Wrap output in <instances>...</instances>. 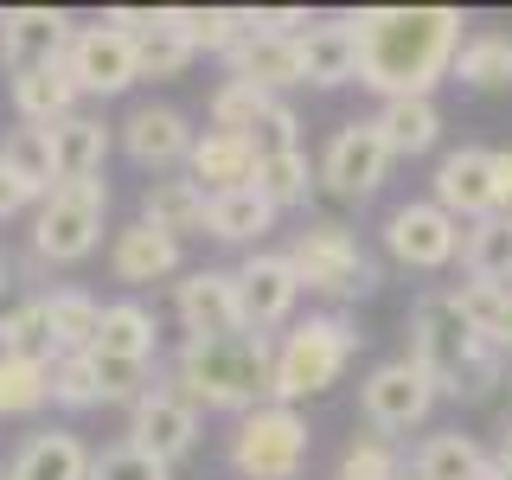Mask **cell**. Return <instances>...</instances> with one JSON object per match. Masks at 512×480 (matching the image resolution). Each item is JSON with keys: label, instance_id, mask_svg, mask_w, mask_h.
Segmentation results:
<instances>
[{"label": "cell", "instance_id": "7dc6e473", "mask_svg": "<svg viewBox=\"0 0 512 480\" xmlns=\"http://www.w3.org/2000/svg\"><path fill=\"white\" fill-rule=\"evenodd\" d=\"M20 205H32V199H26V192L7 180V173H0V218H13V212H20Z\"/></svg>", "mask_w": 512, "mask_h": 480}, {"label": "cell", "instance_id": "83f0119b", "mask_svg": "<svg viewBox=\"0 0 512 480\" xmlns=\"http://www.w3.org/2000/svg\"><path fill=\"white\" fill-rule=\"evenodd\" d=\"M52 160H58V186L64 180H103L109 160V128L96 116H64L52 128Z\"/></svg>", "mask_w": 512, "mask_h": 480}, {"label": "cell", "instance_id": "f6af8a7d", "mask_svg": "<svg viewBox=\"0 0 512 480\" xmlns=\"http://www.w3.org/2000/svg\"><path fill=\"white\" fill-rule=\"evenodd\" d=\"M295 128H301V122H295V109H288L282 96H276V109H269V116L250 128V148H256V160H263V154H295Z\"/></svg>", "mask_w": 512, "mask_h": 480}, {"label": "cell", "instance_id": "f907efd6", "mask_svg": "<svg viewBox=\"0 0 512 480\" xmlns=\"http://www.w3.org/2000/svg\"><path fill=\"white\" fill-rule=\"evenodd\" d=\"M506 448H512V410H506Z\"/></svg>", "mask_w": 512, "mask_h": 480}, {"label": "cell", "instance_id": "1f68e13d", "mask_svg": "<svg viewBox=\"0 0 512 480\" xmlns=\"http://www.w3.org/2000/svg\"><path fill=\"white\" fill-rule=\"evenodd\" d=\"M269 224H276V205H269L256 186L212 192V205H205V231L224 237V244H250V237H263V231H269Z\"/></svg>", "mask_w": 512, "mask_h": 480}, {"label": "cell", "instance_id": "9a60e30c", "mask_svg": "<svg viewBox=\"0 0 512 480\" xmlns=\"http://www.w3.org/2000/svg\"><path fill=\"white\" fill-rule=\"evenodd\" d=\"M301 301V282L288 269V256L276 250H256L244 269H237V308H244V333H269L295 314Z\"/></svg>", "mask_w": 512, "mask_h": 480}, {"label": "cell", "instance_id": "d590c367", "mask_svg": "<svg viewBox=\"0 0 512 480\" xmlns=\"http://www.w3.org/2000/svg\"><path fill=\"white\" fill-rule=\"evenodd\" d=\"M448 77H461V84H474V90H506L512 84V39H506V32L461 39L455 71H448Z\"/></svg>", "mask_w": 512, "mask_h": 480}, {"label": "cell", "instance_id": "b9f144b4", "mask_svg": "<svg viewBox=\"0 0 512 480\" xmlns=\"http://www.w3.org/2000/svg\"><path fill=\"white\" fill-rule=\"evenodd\" d=\"M52 404H64V410H96L103 404L96 372H90V352H71V359L52 365Z\"/></svg>", "mask_w": 512, "mask_h": 480}, {"label": "cell", "instance_id": "c3c4849f", "mask_svg": "<svg viewBox=\"0 0 512 480\" xmlns=\"http://www.w3.org/2000/svg\"><path fill=\"white\" fill-rule=\"evenodd\" d=\"M493 167H500V212L512 218V154H493Z\"/></svg>", "mask_w": 512, "mask_h": 480}, {"label": "cell", "instance_id": "d6986e66", "mask_svg": "<svg viewBox=\"0 0 512 480\" xmlns=\"http://www.w3.org/2000/svg\"><path fill=\"white\" fill-rule=\"evenodd\" d=\"M192 180L205 186V199L212 192H237L256 180V148L250 135H218V128H205V135H192V154H186Z\"/></svg>", "mask_w": 512, "mask_h": 480}, {"label": "cell", "instance_id": "836d02e7", "mask_svg": "<svg viewBox=\"0 0 512 480\" xmlns=\"http://www.w3.org/2000/svg\"><path fill=\"white\" fill-rule=\"evenodd\" d=\"M455 308L468 314V327L487 340L493 352H512V288H487V282H461L455 288Z\"/></svg>", "mask_w": 512, "mask_h": 480}, {"label": "cell", "instance_id": "44dd1931", "mask_svg": "<svg viewBox=\"0 0 512 480\" xmlns=\"http://www.w3.org/2000/svg\"><path fill=\"white\" fill-rule=\"evenodd\" d=\"M231 77H244V84L256 90H288V84H301V45L295 39H282V32H263L256 26L244 45L231 52Z\"/></svg>", "mask_w": 512, "mask_h": 480}, {"label": "cell", "instance_id": "816d5d0a", "mask_svg": "<svg viewBox=\"0 0 512 480\" xmlns=\"http://www.w3.org/2000/svg\"><path fill=\"white\" fill-rule=\"evenodd\" d=\"M0 480H13V474H7V468H0Z\"/></svg>", "mask_w": 512, "mask_h": 480}, {"label": "cell", "instance_id": "7c38bea8", "mask_svg": "<svg viewBox=\"0 0 512 480\" xmlns=\"http://www.w3.org/2000/svg\"><path fill=\"white\" fill-rule=\"evenodd\" d=\"M71 20L58 7H7L0 13V64L13 77L20 71H39V64H64L71 52Z\"/></svg>", "mask_w": 512, "mask_h": 480}, {"label": "cell", "instance_id": "e0dca14e", "mask_svg": "<svg viewBox=\"0 0 512 480\" xmlns=\"http://www.w3.org/2000/svg\"><path fill=\"white\" fill-rule=\"evenodd\" d=\"M295 45H301V84H320V90L359 84V32H352V13L346 20H308V32Z\"/></svg>", "mask_w": 512, "mask_h": 480}, {"label": "cell", "instance_id": "7bdbcfd3", "mask_svg": "<svg viewBox=\"0 0 512 480\" xmlns=\"http://www.w3.org/2000/svg\"><path fill=\"white\" fill-rule=\"evenodd\" d=\"M0 352H20V359H45V365H58V346H52V327H45V308H39V301H26L20 320L0 333Z\"/></svg>", "mask_w": 512, "mask_h": 480}, {"label": "cell", "instance_id": "f546056e", "mask_svg": "<svg viewBox=\"0 0 512 480\" xmlns=\"http://www.w3.org/2000/svg\"><path fill=\"white\" fill-rule=\"evenodd\" d=\"M154 346H160L154 314L141 308V301H116V308H103V333H96L90 352H103V359H128V365H154Z\"/></svg>", "mask_w": 512, "mask_h": 480}, {"label": "cell", "instance_id": "603a6c76", "mask_svg": "<svg viewBox=\"0 0 512 480\" xmlns=\"http://www.w3.org/2000/svg\"><path fill=\"white\" fill-rule=\"evenodd\" d=\"M7 474L13 480H90V448L71 429H39V436L20 442Z\"/></svg>", "mask_w": 512, "mask_h": 480}, {"label": "cell", "instance_id": "7402d4cb", "mask_svg": "<svg viewBox=\"0 0 512 480\" xmlns=\"http://www.w3.org/2000/svg\"><path fill=\"white\" fill-rule=\"evenodd\" d=\"M167 26L192 45V58L199 52L231 58L237 45L256 32V13H244V7H167Z\"/></svg>", "mask_w": 512, "mask_h": 480}, {"label": "cell", "instance_id": "f5cc1de1", "mask_svg": "<svg viewBox=\"0 0 512 480\" xmlns=\"http://www.w3.org/2000/svg\"><path fill=\"white\" fill-rule=\"evenodd\" d=\"M410 480H416V474H410Z\"/></svg>", "mask_w": 512, "mask_h": 480}, {"label": "cell", "instance_id": "4316f807", "mask_svg": "<svg viewBox=\"0 0 512 480\" xmlns=\"http://www.w3.org/2000/svg\"><path fill=\"white\" fill-rule=\"evenodd\" d=\"M461 269L468 282H487V288H512V218L493 212L461 231Z\"/></svg>", "mask_w": 512, "mask_h": 480}, {"label": "cell", "instance_id": "8fae6325", "mask_svg": "<svg viewBox=\"0 0 512 480\" xmlns=\"http://www.w3.org/2000/svg\"><path fill=\"white\" fill-rule=\"evenodd\" d=\"M128 442L135 448H148L154 461H180L199 448V410L186 404L180 391H167V384H154V391H141L135 397V416H128Z\"/></svg>", "mask_w": 512, "mask_h": 480}, {"label": "cell", "instance_id": "d4e9b609", "mask_svg": "<svg viewBox=\"0 0 512 480\" xmlns=\"http://www.w3.org/2000/svg\"><path fill=\"white\" fill-rule=\"evenodd\" d=\"M13 109L20 122L32 128H58L64 116H77V84L64 64H39V71H20L13 77Z\"/></svg>", "mask_w": 512, "mask_h": 480}, {"label": "cell", "instance_id": "ffe728a7", "mask_svg": "<svg viewBox=\"0 0 512 480\" xmlns=\"http://www.w3.org/2000/svg\"><path fill=\"white\" fill-rule=\"evenodd\" d=\"M109 269H116V282H160L180 269V244H173L167 231H154V224H122L116 244H109Z\"/></svg>", "mask_w": 512, "mask_h": 480}, {"label": "cell", "instance_id": "30bf717a", "mask_svg": "<svg viewBox=\"0 0 512 480\" xmlns=\"http://www.w3.org/2000/svg\"><path fill=\"white\" fill-rule=\"evenodd\" d=\"M384 244H391V256L410 263V269H448L461 256V224L448 218L436 199H410V205L391 212V224H384Z\"/></svg>", "mask_w": 512, "mask_h": 480}, {"label": "cell", "instance_id": "e575fe53", "mask_svg": "<svg viewBox=\"0 0 512 480\" xmlns=\"http://www.w3.org/2000/svg\"><path fill=\"white\" fill-rule=\"evenodd\" d=\"M52 404V365L0 352V416H32Z\"/></svg>", "mask_w": 512, "mask_h": 480}, {"label": "cell", "instance_id": "6da1fadb", "mask_svg": "<svg viewBox=\"0 0 512 480\" xmlns=\"http://www.w3.org/2000/svg\"><path fill=\"white\" fill-rule=\"evenodd\" d=\"M461 26L468 20L455 7H365V13H352V32H359V84H372L384 103L429 96L455 71Z\"/></svg>", "mask_w": 512, "mask_h": 480}, {"label": "cell", "instance_id": "d6a6232c", "mask_svg": "<svg viewBox=\"0 0 512 480\" xmlns=\"http://www.w3.org/2000/svg\"><path fill=\"white\" fill-rule=\"evenodd\" d=\"M416 480H493V461L461 429H442L416 448Z\"/></svg>", "mask_w": 512, "mask_h": 480}, {"label": "cell", "instance_id": "8992f818", "mask_svg": "<svg viewBox=\"0 0 512 480\" xmlns=\"http://www.w3.org/2000/svg\"><path fill=\"white\" fill-rule=\"evenodd\" d=\"M288 269H295L301 288H320V295L333 301H359L378 288V263L365 256V244L346 231V224H308V231L295 237V250H288Z\"/></svg>", "mask_w": 512, "mask_h": 480}, {"label": "cell", "instance_id": "ee69618b", "mask_svg": "<svg viewBox=\"0 0 512 480\" xmlns=\"http://www.w3.org/2000/svg\"><path fill=\"white\" fill-rule=\"evenodd\" d=\"M90 372H96V391H103V404H135L141 391H148V365H128V359H103V352H90Z\"/></svg>", "mask_w": 512, "mask_h": 480}, {"label": "cell", "instance_id": "8d00e7d4", "mask_svg": "<svg viewBox=\"0 0 512 480\" xmlns=\"http://www.w3.org/2000/svg\"><path fill=\"white\" fill-rule=\"evenodd\" d=\"M269 109H276V96H269V90L244 84V77H224L218 96H212V128H218V135H250Z\"/></svg>", "mask_w": 512, "mask_h": 480}, {"label": "cell", "instance_id": "ab89813d", "mask_svg": "<svg viewBox=\"0 0 512 480\" xmlns=\"http://www.w3.org/2000/svg\"><path fill=\"white\" fill-rule=\"evenodd\" d=\"M90 480H173V468L154 461L148 448H135V442H116V448H103V455H90Z\"/></svg>", "mask_w": 512, "mask_h": 480}, {"label": "cell", "instance_id": "3957f363", "mask_svg": "<svg viewBox=\"0 0 512 480\" xmlns=\"http://www.w3.org/2000/svg\"><path fill=\"white\" fill-rule=\"evenodd\" d=\"M269 372H276V346L269 333H231V340H186L173 384L192 410H256L269 397Z\"/></svg>", "mask_w": 512, "mask_h": 480}, {"label": "cell", "instance_id": "52a82bcc", "mask_svg": "<svg viewBox=\"0 0 512 480\" xmlns=\"http://www.w3.org/2000/svg\"><path fill=\"white\" fill-rule=\"evenodd\" d=\"M308 423L288 404H256L231 436V468L244 480H301L308 468Z\"/></svg>", "mask_w": 512, "mask_h": 480}, {"label": "cell", "instance_id": "9c48e42d", "mask_svg": "<svg viewBox=\"0 0 512 480\" xmlns=\"http://www.w3.org/2000/svg\"><path fill=\"white\" fill-rule=\"evenodd\" d=\"M359 404H365V423H372L378 436H404V429H416L436 410V384L416 372L410 359H391L359 384Z\"/></svg>", "mask_w": 512, "mask_h": 480}, {"label": "cell", "instance_id": "ba28073f", "mask_svg": "<svg viewBox=\"0 0 512 480\" xmlns=\"http://www.w3.org/2000/svg\"><path fill=\"white\" fill-rule=\"evenodd\" d=\"M64 71H71L77 96H122L141 77L135 64V39L116 26H77L71 52H64Z\"/></svg>", "mask_w": 512, "mask_h": 480}, {"label": "cell", "instance_id": "ac0fdd59", "mask_svg": "<svg viewBox=\"0 0 512 480\" xmlns=\"http://www.w3.org/2000/svg\"><path fill=\"white\" fill-rule=\"evenodd\" d=\"M122 148L135 167H154V173H167V167H180V160L192 154V128L180 109H167V103H148V109H135V116L122 122Z\"/></svg>", "mask_w": 512, "mask_h": 480}, {"label": "cell", "instance_id": "5b68a950", "mask_svg": "<svg viewBox=\"0 0 512 480\" xmlns=\"http://www.w3.org/2000/svg\"><path fill=\"white\" fill-rule=\"evenodd\" d=\"M103 212H109V186L103 180H64L39 199L32 218V256L39 263H84L103 244Z\"/></svg>", "mask_w": 512, "mask_h": 480}, {"label": "cell", "instance_id": "484cf974", "mask_svg": "<svg viewBox=\"0 0 512 480\" xmlns=\"http://www.w3.org/2000/svg\"><path fill=\"white\" fill-rule=\"evenodd\" d=\"M39 308H45V327H52L58 359L90 352L96 333H103V301L84 295V288H52V295H39Z\"/></svg>", "mask_w": 512, "mask_h": 480}, {"label": "cell", "instance_id": "cb8c5ba5", "mask_svg": "<svg viewBox=\"0 0 512 480\" xmlns=\"http://www.w3.org/2000/svg\"><path fill=\"white\" fill-rule=\"evenodd\" d=\"M0 173L26 192V199H45L58 186V160H52V128L20 122L7 141H0Z\"/></svg>", "mask_w": 512, "mask_h": 480}, {"label": "cell", "instance_id": "4fadbf2b", "mask_svg": "<svg viewBox=\"0 0 512 480\" xmlns=\"http://www.w3.org/2000/svg\"><path fill=\"white\" fill-rule=\"evenodd\" d=\"M186 340H231L244 333V308H237V269H192L173 295Z\"/></svg>", "mask_w": 512, "mask_h": 480}, {"label": "cell", "instance_id": "f1b7e54d", "mask_svg": "<svg viewBox=\"0 0 512 480\" xmlns=\"http://www.w3.org/2000/svg\"><path fill=\"white\" fill-rule=\"evenodd\" d=\"M205 186L199 180H154L148 199H141V224H154V231H167L173 244L192 231H205Z\"/></svg>", "mask_w": 512, "mask_h": 480}, {"label": "cell", "instance_id": "74e56055", "mask_svg": "<svg viewBox=\"0 0 512 480\" xmlns=\"http://www.w3.org/2000/svg\"><path fill=\"white\" fill-rule=\"evenodd\" d=\"M256 192H263V199L269 205H276V212H282V205H301V199H308V192H314V173H308V154H263V160H256V180H250Z\"/></svg>", "mask_w": 512, "mask_h": 480}, {"label": "cell", "instance_id": "681fc988", "mask_svg": "<svg viewBox=\"0 0 512 480\" xmlns=\"http://www.w3.org/2000/svg\"><path fill=\"white\" fill-rule=\"evenodd\" d=\"M493 480H512V448H500V455H493Z\"/></svg>", "mask_w": 512, "mask_h": 480}, {"label": "cell", "instance_id": "2e32d148", "mask_svg": "<svg viewBox=\"0 0 512 480\" xmlns=\"http://www.w3.org/2000/svg\"><path fill=\"white\" fill-rule=\"evenodd\" d=\"M384 167H391V148H384L378 122H346L340 135L327 141V160H320V173H327V186L340 192V199H372Z\"/></svg>", "mask_w": 512, "mask_h": 480}, {"label": "cell", "instance_id": "5bb4252c", "mask_svg": "<svg viewBox=\"0 0 512 480\" xmlns=\"http://www.w3.org/2000/svg\"><path fill=\"white\" fill-rule=\"evenodd\" d=\"M436 205L448 218H468V224H480V218H493L500 212V167H493V154L487 148H455L436 167Z\"/></svg>", "mask_w": 512, "mask_h": 480}, {"label": "cell", "instance_id": "277c9868", "mask_svg": "<svg viewBox=\"0 0 512 480\" xmlns=\"http://www.w3.org/2000/svg\"><path fill=\"white\" fill-rule=\"evenodd\" d=\"M359 352V333L346 327L340 314H308L301 327L282 333L276 346V372H269V404L295 410L301 397H320L327 384H340V372Z\"/></svg>", "mask_w": 512, "mask_h": 480}, {"label": "cell", "instance_id": "f35d334b", "mask_svg": "<svg viewBox=\"0 0 512 480\" xmlns=\"http://www.w3.org/2000/svg\"><path fill=\"white\" fill-rule=\"evenodd\" d=\"M340 480H404V455L391 436H359L340 455Z\"/></svg>", "mask_w": 512, "mask_h": 480}, {"label": "cell", "instance_id": "bcb514c9", "mask_svg": "<svg viewBox=\"0 0 512 480\" xmlns=\"http://www.w3.org/2000/svg\"><path fill=\"white\" fill-rule=\"evenodd\" d=\"M26 288H20V276H13V269L7 263H0V333H7L13 327V320H20V308H26Z\"/></svg>", "mask_w": 512, "mask_h": 480}, {"label": "cell", "instance_id": "4dcf8cb0", "mask_svg": "<svg viewBox=\"0 0 512 480\" xmlns=\"http://www.w3.org/2000/svg\"><path fill=\"white\" fill-rule=\"evenodd\" d=\"M372 122H378L391 160L397 154H429L442 141V116H436V103H429V96H397V103H384Z\"/></svg>", "mask_w": 512, "mask_h": 480}, {"label": "cell", "instance_id": "60d3db41", "mask_svg": "<svg viewBox=\"0 0 512 480\" xmlns=\"http://www.w3.org/2000/svg\"><path fill=\"white\" fill-rule=\"evenodd\" d=\"M135 64H141V77H180L186 64H192V45L167 26V13H160V32L135 39Z\"/></svg>", "mask_w": 512, "mask_h": 480}, {"label": "cell", "instance_id": "7a4b0ae2", "mask_svg": "<svg viewBox=\"0 0 512 480\" xmlns=\"http://www.w3.org/2000/svg\"><path fill=\"white\" fill-rule=\"evenodd\" d=\"M404 359L436 384V397H487V384H500V365H506L468 327L455 295H423L410 308V352Z\"/></svg>", "mask_w": 512, "mask_h": 480}]
</instances>
